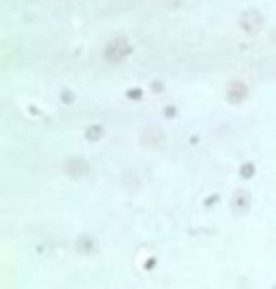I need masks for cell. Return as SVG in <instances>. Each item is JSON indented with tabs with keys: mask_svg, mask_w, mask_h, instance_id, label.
<instances>
[{
	"mask_svg": "<svg viewBox=\"0 0 276 289\" xmlns=\"http://www.w3.org/2000/svg\"><path fill=\"white\" fill-rule=\"evenodd\" d=\"M76 250H78L81 255L93 254V252H96L95 241L87 237L81 238V240H79L78 243H76Z\"/></svg>",
	"mask_w": 276,
	"mask_h": 289,
	"instance_id": "cell-6",
	"label": "cell"
},
{
	"mask_svg": "<svg viewBox=\"0 0 276 289\" xmlns=\"http://www.w3.org/2000/svg\"><path fill=\"white\" fill-rule=\"evenodd\" d=\"M102 135L103 129L102 126L98 125L90 126L89 129H87V133H85V137H87V139H89L90 142H97V140H100L101 138H102Z\"/></svg>",
	"mask_w": 276,
	"mask_h": 289,
	"instance_id": "cell-8",
	"label": "cell"
},
{
	"mask_svg": "<svg viewBox=\"0 0 276 289\" xmlns=\"http://www.w3.org/2000/svg\"><path fill=\"white\" fill-rule=\"evenodd\" d=\"M232 209L234 213L237 214H244L247 213L251 208V194L247 190L239 188L237 190L232 197Z\"/></svg>",
	"mask_w": 276,
	"mask_h": 289,
	"instance_id": "cell-2",
	"label": "cell"
},
{
	"mask_svg": "<svg viewBox=\"0 0 276 289\" xmlns=\"http://www.w3.org/2000/svg\"><path fill=\"white\" fill-rule=\"evenodd\" d=\"M129 54H130V46H129L126 40L122 37L114 38L106 46L105 56L107 60L112 61V63L121 61Z\"/></svg>",
	"mask_w": 276,
	"mask_h": 289,
	"instance_id": "cell-1",
	"label": "cell"
},
{
	"mask_svg": "<svg viewBox=\"0 0 276 289\" xmlns=\"http://www.w3.org/2000/svg\"><path fill=\"white\" fill-rule=\"evenodd\" d=\"M254 173V166L252 163H244L241 168V175L244 178H251Z\"/></svg>",
	"mask_w": 276,
	"mask_h": 289,
	"instance_id": "cell-9",
	"label": "cell"
},
{
	"mask_svg": "<svg viewBox=\"0 0 276 289\" xmlns=\"http://www.w3.org/2000/svg\"><path fill=\"white\" fill-rule=\"evenodd\" d=\"M261 17L254 12H249V13L244 14L243 19H242V26L247 32H257L261 27Z\"/></svg>",
	"mask_w": 276,
	"mask_h": 289,
	"instance_id": "cell-4",
	"label": "cell"
},
{
	"mask_svg": "<svg viewBox=\"0 0 276 289\" xmlns=\"http://www.w3.org/2000/svg\"><path fill=\"white\" fill-rule=\"evenodd\" d=\"M244 94H246V88L243 84H234L229 92V99L233 102H239L243 100Z\"/></svg>",
	"mask_w": 276,
	"mask_h": 289,
	"instance_id": "cell-7",
	"label": "cell"
},
{
	"mask_svg": "<svg viewBox=\"0 0 276 289\" xmlns=\"http://www.w3.org/2000/svg\"><path fill=\"white\" fill-rule=\"evenodd\" d=\"M65 171L70 177L79 180L89 173V164L81 158H73L65 164Z\"/></svg>",
	"mask_w": 276,
	"mask_h": 289,
	"instance_id": "cell-3",
	"label": "cell"
},
{
	"mask_svg": "<svg viewBox=\"0 0 276 289\" xmlns=\"http://www.w3.org/2000/svg\"><path fill=\"white\" fill-rule=\"evenodd\" d=\"M141 142H143L144 145L149 148H155L159 147L163 143V134L160 130L153 131L149 130L148 133L143 134V138H141Z\"/></svg>",
	"mask_w": 276,
	"mask_h": 289,
	"instance_id": "cell-5",
	"label": "cell"
}]
</instances>
